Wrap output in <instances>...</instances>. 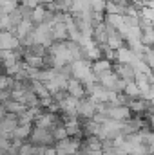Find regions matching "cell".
Masks as SVG:
<instances>
[{
  "instance_id": "cell-8",
  "label": "cell",
  "mask_w": 154,
  "mask_h": 155,
  "mask_svg": "<svg viewBox=\"0 0 154 155\" xmlns=\"http://www.w3.org/2000/svg\"><path fill=\"white\" fill-rule=\"evenodd\" d=\"M67 94L76 97V99H83L87 96V90L82 85V81H78L76 78H69V81H67Z\"/></svg>"
},
{
  "instance_id": "cell-11",
  "label": "cell",
  "mask_w": 154,
  "mask_h": 155,
  "mask_svg": "<svg viewBox=\"0 0 154 155\" xmlns=\"http://www.w3.org/2000/svg\"><path fill=\"white\" fill-rule=\"evenodd\" d=\"M123 94H125L129 99H134V97H140V96H142V90L138 88L136 81H127V83H125V88H123Z\"/></svg>"
},
{
  "instance_id": "cell-7",
  "label": "cell",
  "mask_w": 154,
  "mask_h": 155,
  "mask_svg": "<svg viewBox=\"0 0 154 155\" xmlns=\"http://www.w3.org/2000/svg\"><path fill=\"white\" fill-rule=\"evenodd\" d=\"M20 47V41L13 31H0V51H13Z\"/></svg>"
},
{
  "instance_id": "cell-5",
  "label": "cell",
  "mask_w": 154,
  "mask_h": 155,
  "mask_svg": "<svg viewBox=\"0 0 154 155\" xmlns=\"http://www.w3.org/2000/svg\"><path fill=\"white\" fill-rule=\"evenodd\" d=\"M113 71L116 72V76L120 78V79H123V81H134L136 72H134V69H132L131 63H120V61H116V63H113Z\"/></svg>"
},
{
  "instance_id": "cell-6",
  "label": "cell",
  "mask_w": 154,
  "mask_h": 155,
  "mask_svg": "<svg viewBox=\"0 0 154 155\" xmlns=\"http://www.w3.org/2000/svg\"><path fill=\"white\" fill-rule=\"evenodd\" d=\"M16 126H18V116H16V114L5 112L4 119L0 121V132H2L7 139H11V132H13Z\"/></svg>"
},
{
  "instance_id": "cell-13",
  "label": "cell",
  "mask_w": 154,
  "mask_h": 155,
  "mask_svg": "<svg viewBox=\"0 0 154 155\" xmlns=\"http://www.w3.org/2000/svg\"><path fill=\"white\" fill-rule=\"evenodd\" d=\"M51 132H53L54 141H62V139L69 137V135H67V130H65V126H64V123H60V124H56L54 128H51Z\"/></svg>"
},
{
  "instance_id": "cell-4",
  "label": "cell",
  "mask_w": 154,
  "mask_h": 155,
  "mask_svg": "<svg viewBox=\"0 0 154 155\" xmlns=\"http://www.w3.org/2000/svg\"><path fill=\"white\" fill-rule=\"evenodd\" d=\"M78 101H80V99H76V97H73V96L67 94L64 99L58 101V110H60V114H64V116H67V117H78L76 116Z\"/></svg>"
},
{
  "instance_id": "cell-12",
  "label": "cell",
  "mask_w": 154,
  "mask_h": 155,
  "mask_svg": "<svg viewBox=\"0 0 154 155\" xmlns=\"http://www.w3.org/2000/svg\"><path fill=\"white\" fill-rule=\"evenodd\" d=\"M38 148L37 144L29 143V141H24L20 146H18V155H38Z\"/></svg>"
},
{
  "instance_id": "cell-10",
  "label": "cell",
  "mask_w": 154,
  "mask_h": 155,
  "mask_svg": "<svg viewBox=\"0 0 154 155\" xmlns=\"http://www.w3.org/2000/svg\"><path fill=\"white\" fill-rule=\"evenodd\" d=\"M33 124H18L13 132H11V139H20V141H27L31 135Z\"/></svg>"
},
{
  "instance_id": "cell-2",
  "label": "cell",
  "mask_w": 154,
  "mask_h": 155,
  "mask_svg": "<svg viewBox=\"0 0 154 155\" xmlns=\"http://www.w3.org/2000/svg\"><path fill=\"white\" fill-rule=\"evenodd\" d=\"M96 114V103L93 99H89L87 96L83 99L78 101V107H76V116L80 119H91V117Z\"/></svg>"
},
{
  "instance_id": "cell-14",
  "label": "cell",
  "mask_w": 154,
  "mask_h": 155,
  "mask_svg": "<svg viewBox=\"0 0 154 155\" xmlns=\"http://www.w3.org/2000/svg\"><path fill=\"white\" fill-rule=\"evenodd\" d=\"M13 78L7 76V74H0V90H7V88H11V85H13Z\"/></svg>"
},
{
  "instance_id": "cell-3",
  "label": "cell",
  "mask_w": 154,
  "mask_h": 155,
  "mask_svg": "<svg viewBox=\"0 0 154 155\" xmlns=\"http://www.w3.org/2000/svg\"><path fill=\"white\" fill-rule=\"evenodd\" d=\"M131 116H132V112H131V108L127 105H109L107 107V117L109 119H114V121L123 123Z\"/></svg>"
},
{
  "instance_id": "cell-1",
  "label": "cell",
  "mask_w": 154,
  "mask_h": 155,
  "mask_svg": "<svg viewBox=\"0 0 154 155\" xmlns=\"http://www.w3.org/2000/svg\"><path fill=\"white\" fill-rule=\"evenodd\" d=\"M27 141L37 144V146H53L56 143L54 137H53V132L49 128H40V126H35V124H33V130H31V135H29Z\"/></svg>"
},
{
  "instance_id": "cell-9",
  "label": "cell",
  "mask_w": 154,
  "mask_h": 155,
  "mask_svg": "<svg viewBox=\"0 0 154 155\" xmlns=\"http://www.w3.org/2000/svg\"><path fill=\"white\" fill-rule=\"evenodd\" d=\"M2 107L5 108V112H9V114H16V116H20L27 107L24 105V103H20V101H16V99H7V101H4L2 103Z\"/></svg>"
},
{
  "instance_id": "cell-15",
  "label": "cell",
  "mask_w": 154,
  "mask_h": 155,
  "mask_svg": "<svg viewBox=\"0 0 154 155\" xmlns=\"http://www.w3.org/2000/svg\"><path fill=\"white\" fill-rule=\"evenodd\" d=\"M4 116H5V108H4V107H0V121L4 119Z\"/></svg>"
}]
</instances>
